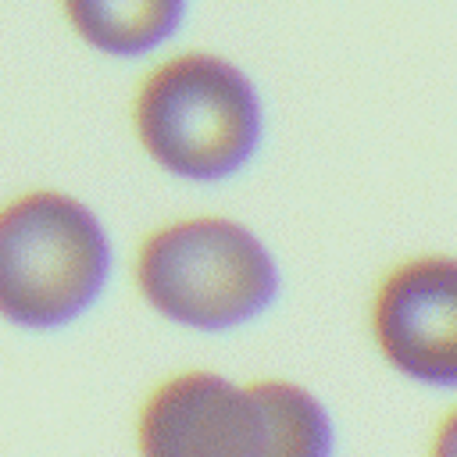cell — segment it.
<instances>
[{
	"label": "cell",
	"instance_id": "1",
	"mask_svg": "<svg viewBox=\"0 0 457 457\" xmlns=\"http://www.w3.org/2000/svg\"><path fill=\"white\" fill-rule=\"evenodd\" d=\"M132 450L136 457H339V421L303 378L186 364L139 396Z\"/></svg>",
	"mask_w": 457,
	"mask_h": 457
},
{
	"label": "cell",
	"instance_id": "5",
	"mask_svg": "<svg viewBox=\"0 0 457 457\" xmlns=\"http://www.w3.org/2000/svg\"><path fill=\"white\" fill-rule=\"evenodd\" d=\"M364 336L400 382L457 396V250L393 257L368 286Z\"/></svg>",
	"mask_w": 457,
	"mask_h": 457
},
{
	"label": "cell",
	"instance_id": "4",
	"mask_svg": "<svg viewBox=\"0 0 457 457\" xmlns=\"http://www.w3.org/2000/svg\"><path fill=\"white\" fill-rule=\"evenodd\" d=\"M114 278L107 221L75 193L39 186L0 204V318L54 332L86 318Z\"/></svg>",
	"mask_w": 457,
	"mask_h": 457
},
{
	"label": "cell",
	"instance_id": "7",
	"mask_svg": "<svg viewBox=\"0 0 457 457\" xmlns=\"http://www.w3.org/2000/svg\"><path fill=\"white\" fill-rule=\"evenodd\" d=\"M421 457H457V396H450V403L436 414Z\"/></svg>",
	"mask_w": 457,
	"mask_h": 457
},
{
	"label": "cell",
	"instance_id": "3",
	"mask_svg": "<svg viewBox=\"0 0 457 457\" xmlns=\"http://www.w3.org/2000/svg\"><path fill=\"white\" fill-rule=\"evenodd\" d=\"M139 303L193 336H232L264 321L286 271L257 225L228 211H186L150 225L129 261Z\"/></svg>",
	"mask_w": 457,
	"mask_h": 457
},
{
	"label": "cell",
	"instance_id": "6",
	"mask_svg": "<svg viewBox=\"0 0 457 457\" xmlns=\"http://www.w3.org/2000/svg\"><path fill=\"white\" fill-rule=\"evenodd\" d=\"M193 0H57L68 32L111 61H154L171 50Z\"/></svg>",
	"mask_w": 457,
	"mask_h": 457
},
{
	"label": "cell",
	"instance_id": "2",
	"mask_svg": "<svg viewBox=\"0 0 457 457\" xmlns=\"http://www.w3.org/2000/svg\"><path fill=\"white\" fill-rule=\"evenodd\" d=\"M139 154L186 186H225L264 150L268 107L257 79L214 46H171L146 61L129 96Z\"/></svg>",
	"mask_w": 457,
	"mask_h": 457
}]
</instances>
